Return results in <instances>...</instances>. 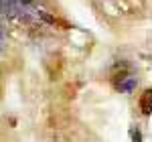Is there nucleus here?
Listing matches in <instances>:
<instances>
[{
	"label": "nucleus",
	"mask_w": 152,
	"mask_h": 142,
	"mask_svg": "<svg viewBox=\"0 0 152 142\" xmlns=\"http://www.w3.org/2000/svg\"><path fill=\"white\" fill-rule=\"evenodd\" d=\"M132 142H142V132L138 130V128H132Z\"/></svg>",
	"instance_id": "20e7f679"
},
{
	"label": "nucleus",
	"mask_w": 152,
	"mask_h": 142,
	"mask_svg": "<svg viewBox=\"0 0 152 142\" xmlns=\"http://www.w3.org/2000/svg\"><path fill=\"white\" fill-rule=\"evenodd\" d=\"M136 85H138V79L132 77V75H128V77H124V79H120L118 89H120L122 94H132V91L136 89Z\"/></svg>",
	"instance_id": "f257e3e1"
},
{
	"label": "nucleus",
	"mask_w": 152,
	"mask_h": 142,
	"mask_svg": "<svg viewBox=\"0 0 152 142\" xmlns=\"http://www.w3.org/2000/svg\"><path fill=\"white\" fill-rule=\"evenodd\" d=\"M37 16H39V18H43L47 24H55V18H53L51 14H47L45 10H37Z\"/></svg>",
	"instance_id": "7ed1b4c3"
},
{
	"label": "nucleus",
	"mask_w": 152,
	"mask_h": 142,
	"mask_svg": "<svg viewBox=\"0 0 152 142\" xmlns=\"http://www.w3.org/2000/svg\"><path fill=\"white\" fill-rule=\"evenodd\" d=\"M140 112L144 116H148L152 112V89H146L140 97Z\"/></svg>",
	"instance_id": "f03ea898"
}]
</instances>
